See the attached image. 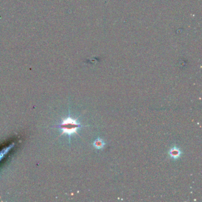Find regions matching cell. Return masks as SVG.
<instances>
[{
    "label": "cell",
    "mask_w": 202,
    "mask_h": 202,
    "mask_svg": "<svg viewBox=\"0 0 202 202\" xmlns=\"http://www.w3.org/2000/svg\"><path fill=\"white\" fill-rule=\"evenodd\" d=\"M82 126V125L77 122V119H74L70 116H69L67 119L63 120L62 123L57 126L58 128H60L62 130V132L61 135L66 133L69 136H71L73 133L78 135L77 133V129Z\"/></svg>",
    "instance_id": "1"
},
{
    "label": "cell",
    "mask_w": 202,
    "mask_h": 202,
    "mask_svg": "<svg viewBox=\"0 0 202 202\" xmlns=\"http://www.w3.org/2000/svg\"><path fill=\"white\" fill-rule=\"evenodd\" d=\"M169 154L172 158L174 160H177L180 157L182 154V152L177 147H174L172 149H171V150L169 152Z\"/></svg>",
    "instance_id": "2"
},
{
    "label": "cell",
    "mask_w": 202,
    "mask_h": 202,
    "mask_svg": "<svg viewBox=\"0 0 202 202\" xmlns=\"http://www.w3.org/2000/svg\"><path fill=\"white\" fill-rule=\"evenodd\" d=\"M93 145H94V146L96 148H97L98 149H101L104 147L105 143L104 142V141L102 139H97L94 141Z\"/></svg>",
    "instance_id": "3"
}]
</instances>
